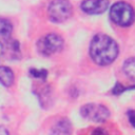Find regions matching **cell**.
<instances>
[{
  "label": "cell",
  "instance_id": "cell-3",
  "mask_svg": "<svg viewBox=\"0 0 135 135\" xmlns=\"http://www.w3.org/2000/svg\"><path fill=\"white\" fill-rule=\"evenodd\" d=\"M80 115L93 122H104L110 117V111L105 105L99 103H86L80 108Z\"/></svg>",
  "mask_w": 135,
  "mask_h": 135
},
{
  "label": "cell",
  "instance_id": "cell-8",
  "mask_svg": "<svg viewBox=\"0 0 135 135\" xmlns=\"http://www.w3.org/2000/svg\"><path fill=\"white\" fill-rule=\"evenodd\" d=\"M12 23L4 18H0V45L1 47H4L11 38V34H12Z\"/></svg>",
  "mask_w": 135,
  "mask_h": 135
},
{
  "label": "cell",
  "instance_id": "cell-2",
  "mask_svg": "<svg viewBox=\"0 0 135 135\" xmlns=\"http://www.w3.org/2000/svg\"><path fill=\"white\" fill-rule=\"evenodd\" d=\"M111 19L119 26H129L135 19V14L132 6L126 2L115 3L110 11Z\"/></svg>",
  "mask_w": 135,
  "mask_h": 135
},
{
  "label": "cell",
  "instance_id": "cell-10",
  "mask_svg": "<svg viewBox=\"0 0 135 135\" xmlns=\"http://www.w3.org/2000/svg\"><path fill=\"white\" fill-rule=\"evenodd\" d=\"M122 70L129 78H131L132 80H135V57L127 59L123 63Z\"/></svg>",
  "mask_w": 135,
  "mask_h": 135
},
{
  "label": "cell",
  "instance_id": "cell-7",
  "mask_svg": "<svg viewBox=\"0 0 135 135\" xmlns=\"http://www.w3.org/2000/svg\"><path fill=\"white\" fill-rule=\"evenodd\" d=\"M72 123L68 118L59 119L52 128L50 135H72Z\"/></svg>",
  "mask_w": 135,
  "mask_h": 135
},
{
  "label": "cell",
  "instance_id": "cell-9",
  "mask_svg": "<svg viewBox=\"0 0 135 135\" xmlns=\"http://www.w3.org/2000/svg\"><path fill=\"white\" fill-rule=\"evenodd\" d=\"M0 82L4 86H11L14 82V72L8 66H0Z\"/></svg>",
  "mask_w": 135,
  "mask_h": 135
},
{
  "label": "cell",
  "instance_id": "cell-4",
  "mask_svg": "<svg viewBox=\"0 0 135 135\" xmlns=\"http://www.w3.org/2000/svg\"><path fill=\"white\" fill-rule=\"evenodd\" d=\"M62 46L63 39L55 33H50L43 36L37 42V49L39 53H41L44 56H50L59 52L62 49Z\"/></svg>",
  "mask_w": 135,
  "mask_h": 135
},
{
  "label": "cell",
  "instance_id": "cell-14",
  "mask_svg": "<svg viewBox=\"0 0 135 135\" xmlns=\"http://www.w3.org/2000/svg\"><path fill=\"white\" fill-rule=\"evenodd\" d=\"M91 135H109V134H108V132L104 129H102V128H96V129L93 130V132H92Z\"/></svg>",
  "mask_w": 135,
  "mask_h": 135
},
{
  "label": "cell",
  "instance_id": "cell-6",
  "mask_svg": "<svg viewBox=\"0 0 135 135\" xmlns=\"http://www.w3.org/2000/svg\"><path fill=\"white\" fill-rule=\"evenodd\" d=\"M109 6V0H83L81 8L88 14H101Z\"/></svg>",
  "mask_w": 135,
  "mask_h": 135
},
{
  "label": "cell",
  "instance_id": "cell-11",
  "mask_svg": "<svg viewBox=\"0 0 135 135\" xmlns=\"http://www.w3.org/2000/svg\"><path fill=\"white\" fill-rule=\"evenodd\" d=\"M30 74L32 75V77L35 78H41V79H45L46 75H47V71L46 70H37V69H32L30 71Z\"/></svg>",
  "mask_w": 135,
  "mask_h": 135
},
{
  "label": "cell",
  "instance_id": "cell-12",
  "mask_svg": "<svg viewBox=\"0 0 135 135\" xmlns=\"http://www.w3.org/2000/svg\"><path fill=\"white\" fill-rule=\"evenodd\" d=\"M129 89H131V88H124L123 85H121L120 83H116L115 84V86L113 88V90H112V94H115V95H119V94H121V93H123L126 90H129Z\"/></svg>",
  "mask_w": 135,
  "mask_h": 135
},
{
  "label": "cell",
  "instance_id": "cell-13",
  "mask_svg": "<svg viewBox=\"0 0 135 135\" xmlns=\"http://www.w3.org/2000/svg\"><path fill=\"white\" fill-rule=\"evenodd\" d=\"M128 115V120L130 122V124L135 129V111L134 110H129L127 112Z\"/></svg>",
  "mask_w": 135,
  "mask_h": 135
},
{
  "label": "cell",
  "instance_id": "cell-15",
  "mask_svg": "<svg viewBox=\"0 0 135 135\" xmlns=\"http://www.w3.org/2000/svg\"><path fill=\"white\" fill-rule=\"evenodd\" d=\"M0 135H9V133L4 127L0 126Z\"/></svg>",
  "mask_w": 135,
  "mask_h": 135
},
{
  "label": "cell",
  "instance_id": "cell-1",
  "mask_svg": "<svg viewBox=\"0 0 135 135\" xmlns=\"http://www.w3.org/2000/svg\"><path fill=\"white\" fill-rule=\"evenodd\" d=\"M90 55L95 63L108 65L116 59L118 55V45L110 36L97 34L91 41Z\"/></svg>",
  "mask_w": 135,
  "mask_h": 135
},
{
  "label": "cell",
  "instance_id": "cell-5",
  "mask_svg": "<svg viewBox=\"0 0 135 135\" xmlns=\"http://www.w3.org/2000/svg\"><path fill=\"white\" fill-rule=\"evenodd\" d=\"M72 14V5L68 0H53L49 5V16L54 22H63Z\"/></svg>",
  "mask_w": 135,
  "mask_h": 135
}]
</instances>
